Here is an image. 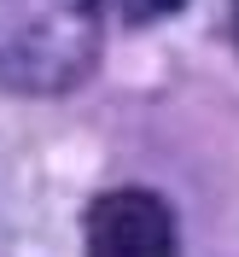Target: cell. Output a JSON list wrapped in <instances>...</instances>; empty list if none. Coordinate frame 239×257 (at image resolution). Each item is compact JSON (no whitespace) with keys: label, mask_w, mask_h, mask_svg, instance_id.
<instances>
[{"label":"cell","mask_w":239,"mask_h":257,"mask_svg":"<svg viewBox=\"0 0 239 257\" xmlns=\"http://www.w3.org/2000/svg\"><path fill=\"white\" fill-rule=\"evenodd\" d=\"M99 0H0V88L53 94L88 70Z\"/></svg>","instance_id":"obj_1"},{"label":"cell","mask_w":239,"mask_h":257,"mask_svg":"<svg viewBox=\"0 0 239 257\" xmlns=\"http://www.w3.org/2000/svg\"><path fill=\"white\" fill-rule=\"evenodd\" d=\"M88 257H175V222L158 193L117 187L88 210Z\"/></svg>","instance_id":"obj_2"},{"label":"cell","mask_w":239,"mask_h":257,"mask_svg":"<svg viewBox=\"0 0 239 257\" xmlns=\"http://www.w3.org/2000/svg\"><path fill=\"white\" fill-rule=\"evenodd\" d=\"M152 6H158V12H175V6H181V0H152Z\"/></svg>","instance_id":"obj_3"}]
</instances>
